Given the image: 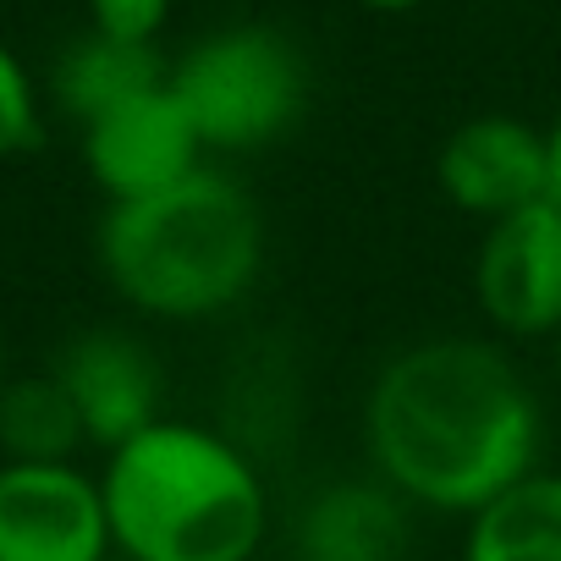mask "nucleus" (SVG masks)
Instances as JSON below:
<instances>
[{
  "instance_id": "nucleus-1",
  "label": "nucleus",
  "mask_w": 561,
  "mask_h": 561,
  "mask_svg": "<svg viewBox=\"0 0 561 561\" xmlns=\"http://www.w3.org/2000/svg\"><path fill=\"white\" fill-rule=\"evenodd\" d=\"M539 397L484 336H430L391 353L364 402V440L391 490L473 517L539 462Z\"/></svg>"
},
{
  "instance_id": "nucleus-2",
  "label": "nucleus",
  "mask_w": 561,
  "mask_h": 561,
  "mask_svg": "<svg viewBox=\"0 0 561 561\" xmlns=\"http://www.w3.org/2000/svg\"><path fill=\"white\" fill-rule=\"evenodd\" d=\"M94 253L122 304L149 320L193 325L242 304L259 280L264 215L237 176L198 165L160 193L111 198Z\"/></svg>"
},
{
  "instance_id": "nucleus-3",
  "label": "nucleus",
  "mask_w": 561,
  "mask_h": 561,
  "mask_svg": "<svg viewBox=\"0 0 561 561\" xmlns=\"http://www.w3.org/2000/svg\"><path fill=\"white\" fill-rule=\"evenodd\" d=\"M111 545L127 561H253L270 528L264 479L215 430L154 419L100 473Z\"/></svg>"
},
{
  "instance_id": "nucleus-4",
  "label": "nucleus",
  "mask_w": 561,
  "mask_h": 561,
  "mask_svg": "<svg viewBox=\"0 0 561 561\" xmlns=\"http://www.w3.org/2000/svg\"><path fill=\"white\" fill-rule=\"evenodd\" d=\"M209 154L280 144L309 111V56L275 23H226L198 34L165 72Z\"/></svg>"
},
{
  "instance_id": "nucleus-5",
  "label": "nucleus",
  "mask_w": 561,
  "mask_h": 561,
  "mask_svg": "<svg viewBox=\"0 0 561 561\" xmlns=\"http://www.w3.org/2000/svg\"><path fill=\"white\" fill-rule=\"evenodd\" d=\"M473 298L479 314L512 342L561 331V204L550 193L484 220L473 253Z\"/></svg>"
},
{
  "instance_id": "nucleus-6",
  "label": "nucleus",
  "mask_w": 561,
  "mask_h": 561,
  "mask_svg": "<svg viewBox=\"0 0 561 561\" xmlns=\"http://www.w3.org/2000/svg\"><path fill=\"white\" fill-rule=\"evenodd\" d=\"M100 479L72 462H0V561H105Z\"/></svg>"
},
{
  "instance_id": "nucleus-7",
  "label": "nucleus",
  "mask_w": 561,
  "mask_h": 561,
  "mask_svg": "<svg viewBox=\"0 0 561 561\" xmlns=\"http://www.w3.org/2000/svg\"><path fill=\"white\" fill-rule=\"evenodd\" d=\"M204 138L171 83H154L83 122V165L105 198H144L204 165Z\"/></svg>"
},
{
  "instance_id": "nucleus-8",
  "label": "nucleus",
  "mask_w": 561,
  "mask_h": 561,
  "mask_svg": "<svg viewBox=\"0 0 561 561\" xmlns=\"http://www.w3.org/2000/svg\"><path fill=\"white\" fill-rule=\"evenodd\" d=\"M435 187L457 215H468L479 226L545 198L550 193L545 127H534L512 111H479V116L457 122L435 154Z\"/></svg>"
},
{
  "instance_id": "nucleus-9",
  "label": "nucleus",
  "mask_w": 561,
  "mask_h": 561,
  "mask_svg": "<svg viewBox=\"0 0 561 561\" xmlns=\"http://www.w3.org/2000/svg\"><path fill=\"white\" fill-rule=\"evenodd\" d=\"M56 380L67 386V397L83 419V435L105 451L122 446L127 435H138L144 424L165 419L160 413V397H165L160 358L133 331L94 325V331L72 336L67 353L56 358Z\"/></svg>"
},
{
  "instance_id": "nucleus-10",
  "label": "nucleus",
  "mask_w": 561,
  "mask_h": 561,
  "mask_svg": "<svg viewBox=\"0 0 561 561\" xmlns=\"http://www.w3.org/2000/svg\"><path fill=\"white\" fill-rule=\"evenodd\" d=\"M304 561H402L408 556V495L386 479H347L320 490L298 523Z\"/></svg>"
},
{
  "instance_id": "nucleus-11",
  "label": "nucleus",
  "mask_w": 561,
  "mask_h": 561,
  "mask_svg": "<svg viewBox=\"0 0 561 561\" xmlns=\"http://www.w3.org/2000/svg\"><path fill=\"white\" fill-rule=\"evenodd\" d=\"M171 61L160 56V45H133V39H111L100 28L78 34L61 56H56V72H50V94L56 105L83 127L94 122L100 111L165 83Z\"/></svg>"
},
{
  "instance_id": "nucleus-12",
  "label": "nucleus",
  "mask_w": 561,
  "mask_h": 561,
  "mask_svg": "<svg viewBox=\"0 0 561 561\" xmlns=\"http://www.w3.org/2000/svg\"><path fill=\"white\" fill-rule=\"evenodd\" d=\"M462 561H561V473H523L468 517Z\"/></svg>"
},
{
  "instance_id": "nucleus-13",
  "label": "nucleus",
  "mask_w": 561,
  "mask_h": 561,
  "mask_svg": "<svg viewBox=\"0 0 561 561\" xmlns=\"http://www.w3.org/2000/svg\"><path fill=\"white\" fill-rule=\"evenodd\" d=\"M83 440V419L56 369L0 380V451H7V462H72Z\"/></svg>"
},
{
  "instance_id": "nucleus-14",
  "label": "nucleus",
  "mask_w": 561,
  "mask_h": 561,
  "mask_svg": "<svg viewBox=\"0 0 561 561\" xmlns=\"http://www.w3.org/2000/svg\"><path fill=\"white\" fill-rule=\"evenodd\" d=\"M39 138H45L39 89H34L28 67L12 56V45H0V165L28 154Z\"/></svg>"
},
{
  "instance_id": "nucleus-15",
  "label": "nucleus",
  "mask_w": 561,
  "mask_h": 561,
  "mask_svg": "<svg viewBox=\"0 0 561 561\" xmlns=\"http://www.w3.org/2000/svg\"><path fill=\"white\" fill-rule=\"evenodd\" d=\"M171 23V0H89V28L133 45H160Z\"/></svg>"
},
{
  "instance_id": "nucleus-16",
  "label": "nucleus",
  "mask_w": 561,
  "mask_h": 561,
  "mask_svg": "<svg viewBox=\"0 0 561 561\" xmlns=\"http://www.w3.org/2000/svg\"><path fill=\"white\" fill-rule=\"evenodd\" d=\"M545 154H550V198L561 204V111L545 122Z\"/></svg>"
},
{
  "instance_id": "nucleus-17",
  "label": "nucleus",
  "mask_w": 561,
  "mask_h": 561,
  "mask_svg": "<svg viewBox=\"0 0 561 561\" xmlns=\"http://www.w3.org/2000/svg\"><path fill=\"white\" fill-rule=\"evenodd\" d=\"M353 7H364V12H380V18H402V12H419V7H430V0H353Z\"/></svg>"
},
{
  "instance_id": "nucleus-18",
  "label": "nucleus",
  "mask_w": 561,
  "mask_h": 561,
  "mask_svg": "<svg viewBox=\"0 0 561 561\" xmlns=\"http://www.w3.org/2000/svg\"><path fill=\"white\" fill-rule=\"evenodd\" d=\"M550 364H556V386H561V331L550 336Z\"/></svg>"
},
{
  "instance_id": "nucleus-19",
  "label": "nucleus",
  "mask_w": 561,
  "mask_h": 561,
  "mask_svg": "<svg viewBox=\"0 0 561 561\" xmlns=\"http://www.w3.org/2000/svg\"><path fill=\"white\" fill-rule=\"evenodd\" d=\"M0 380H7V325H0Z\"/></svg>"
},
{
  "instance_id": "nucleus-20",
  "label": "nucleus",
  "mask_w": 561,
  "mask_h": 561,
  "mask_svg": "<svg viewBox=\"0 0 561 561\" xmlns=\"http://www.w3.org/2000/svg\"><path fill=\"white\" fill-rule=\"evenodd\" d=\"M105 561H111V556H105ZM122 561H127V556H122Z\"/></svg>"
}]
</instances>
